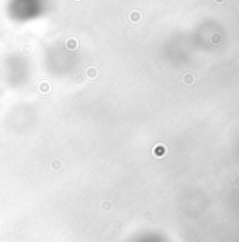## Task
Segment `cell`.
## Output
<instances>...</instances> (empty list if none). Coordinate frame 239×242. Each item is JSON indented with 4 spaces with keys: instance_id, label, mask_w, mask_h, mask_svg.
<instances>
[{
    "instance_id": "7a4b0ae2",
    "label": "cell",
    "mask_w": 239,
    "mask_h": 242,
    "mask_svg": "<svg viewBox=\"0 0 239 242\" xmlns=\"http://www.w3.org/2000/svg\"><path fill=\"white\" fill-rule=\"evenodd\" d=\"M184 82H186V83H188V84L193 83V82H194L193 75H186V76H184Z\"/></svg>"
},
{
    "instance_id": "277c9868",
    "label": "cell",
    "mask_w": 239,
    "mask_h": 242,
    "mask_svg": "<svg viewBox=\"0 0 239 242\" xmlns=\"http://www.w3.org/2000/svg\"><path fill=\"white\" fill-rule=\"evenodd\" d=\"M214 2H215V3H218V4H221V3H224L225 0H214Z\"/></svg>"
},
{
    "instance_id": "6da1fadb",
    "label": "cell",
    "mask_w": 239,
    "mask_h": 242,
    "mask_svg": "<svg viewBox=\"0 0 239 242\" xmlns=\"http://www.w3.org/2000/svg\"><path fill=\"white\" fill-rule=\"evenodd\" d=\"M211 41H212L214 44H219V42L222 41V37L219 35V34H214V35L211 37Z\"/></svg>"
},
{
    "instance_id": "3957f363",
    "label": "cell",
    "mask_w": 239,
    "mask_h": 242,
    "mask_svg": "<svg viewBox=\"0 0 239 242\" xmlns=\"http://www.w3.org/2000/svg\"><path fill=\"white\" fill-rule=\"evenodd\" d=\"M232 183H233V186H235L236 189H239V176H236L235 179H233V182H232Z\"/></svg>"
}]
</instances>
